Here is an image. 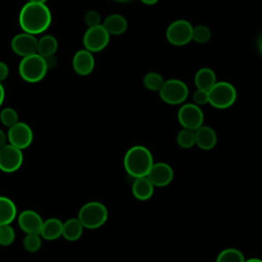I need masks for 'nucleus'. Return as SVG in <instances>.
<instances>
[{
    "label": "nucleus",
    "mask_w": 262,
    "mask_h": 262,
    "mask_svg": "<svg viewBox=\"0 0 262 262\" xmlns=\"http://www.w3.org/2000/svg\"><path fill=\"white\" fill-rule=\"evenodd\" d=\"M51 12L46 4L27 2L20 9L18 23L24 32L38 35L46 31L51 24Z\"/></svg>",
    "instance_id": "1"
},
{
    "label": "nucleus",
    "mask_w": 262,
    "mask_h": 262,
    "mask_svg": "<svg viewBox=\"0 0 262 262\" xmlns=\"http://www.w3.org/2000/svg\"><path fill=\"white\" fill-rule=\"evenodd\" d=\"M123 164L130 176L138 178L147 175L154 165V159L148 148L143 145H134L126 151Z\"/></svg>",
    "instance_id": "2"
},
{
    "label": "nucleus",
    "mask_w": 262,
    "mask_h": 262,
    "mask_svg": "<svg viewBox=\"0 0 262 262\" xmlns=\"http://www.w3.org/2000/svg\"><path fill=\"white\" fill-rule=\"evenodd\" d=\"M108 217L106 207L100 202H88L84 204L78 213V219L87 229H96L102 226Z\"/></svg>",
    "instance_id": "3"
},
{
    "label": "nucleus",
    "mask_w": 262,
    "mask_h": 262,
    "mask_svg": "<svg viewBox=\"0 0 262 262\" xmlns=\"http://www.w3.org/2000/svg\"><path fill=\"white\" fill-rule=\"evenodd\" d=\"M47 71L48 68L45 58L38 53L23 57L18 66L20 78L28 83H37L41 81L46 76Z\"/></svg>",
    "instance_id": "4"
},
{
    "label": "nucleus",
    "mask_w": 262,
    "mask_h": 262,
    "mask_svg": "<svg viewBox=\"0 0 262 262\" xmlns=\"http://www.w3.org/2000/svg\"><path fill=\"white\" fill-rule=\"evenodd\" d=\"M209 103L219 110L230 107L236 100V89L235 87L225 81H219L208 91Z\"/></svg>",
    "instance_id": "5"
},
{
    "label": "nucleus",
    "mask_w": 262,
    "mask_h": 262,
    "mask_svg": "<svg viewBox=\"0 0 262 262\" xmlns=\"http://www.w3.org/2000/svg\"><path fill=\"white\" fill-rule=\"evenodd\" d=\"M159 94L165 103L178 105L186 100L188 96V87L179 79H169L164 82Z\"/></svg>",
    "instance_id": "6"
},
{
    "label": "nucleus",
    "mask_w": 262,
    "mask_h": 262,
    "mask_svg": "<svg viewBox=\"0 0 262 262\" xmlns=\"http://www.w3.org/2000/svg\"><path fill=\"white\" fill-rule=\"evenodd\" d=\"M191 24L186 19H176L172 21L166 30L167 41L174 46H184L192 40Z\"/></svg>",
    "instance_id": "7"
},
{
    "label": "nucleus",
    "mask_w": 262,
    "mask_h": 262,
    "mask_svg": "<svg viewBox=\"0 0 262 262\" xmlns=\"http://www.w3.org/2000/svg\"><path fill=\"white\" fill-rule=\"evenodd\" d=\"M179 124L182 128L195 131L204 123V113L201 107L194 103H184L177 113Z\"/></svg>",
    "instance_id": "8"
},
{
    "label": "nucleus",
    "mask_w": 262,
    "mask_h": 262,
    "mask_svg": "<svg viewBox=\"0 0 262 262\" xmlns=\"http://www.w3.org/2000/svg\"><path fill=\"white\" fill-rule=\"evenodd\" d=\"M110 42V34L102 25L88 28L83 36V45L86 50L99 52L103 50Z\"/></svg>",
    "instance_id": "9"
},
{
    "label": "nucleus",
    "mask_w": 262,
    "mask_h": 262,
    "mask_svg": "<svg viewBox=\"0 0 262 262\" xmlns=\"http://www.w3.org/2000/svg\"><path fill=\"white\" fill-rule=\"evenodd\" d=\"M24 162L23 150L7 143L0 148V170L4 173L16 172Z\"/></svg>",
    "instance_id": "10"
},
{
    "label": "nucleus",
    "mask_w": 262,
    "mask_h": 262,
    "mask_svg": "<svg viewBox=\"0 0 262 262\" xmlns=\"http://www.w3.org/2000/svg\"><path fill=\"white\" fill-rule=\"evenodd\" d=\"M6 135L8 143L21 150L31 145L34 137L31 127L24 122H17L15 125L8 128Z\"/></svg>",
    "instance_id": "11"
},
{
    "label": "nucleus",
    "mask_w": 262,
    "mask_h": 262,
    "mask_svg": "<svg viewBox=\"0 0 262 262\" xmlns=\"http://www.w3.org/2000/svg\"><path fill=\"white\" fill-rule=\"evenodd\" d=\"M38 39L35 35L23 32L15 35L11 40V49L12 51L21 56L27 57L37 53Z\"/></svg>",
    "instance_id": "12"
},
{
    "label": "nucleus",
    "mask_w": 262,
    "mask_h": 262,
    "mask_svg": "<svg viewBox=\"0 0 262 262\" xmlns=\"http://www.w3.org/2000/svg\"><path fill=\"white\" fill-rule=\"evenodd\" d=\"M173 169L169 164L164 162L154 163L146 175L151 184L157 187H164L170 184L173 180Z\"/></svg>",
    "instance_id": "13"
},
{
    "label": "nucleus",
    "mask_w": 262,
    "mask_h": 262,
    "mask_svg": "<svg viewBox=\"0 0 262 262\" xmlns=\"http://www.w3.org/2000/svg\"><path fill=\"white\" fill-rule=\"evenodd\" d=\"M44 220L34 210H25L17 216V223L19 228L26 234H40Z\"/></svg>",
    "instance_id": "14"
},
{
    "label": "nucleus",
    "mask_w": 262,
    "mask_h": 262,
    "mask_svg": "<svg viewBox=\"0 0 262 262\" xmlns=\"http://www.w3.org/2000/svg\"><path fill=\"white\" fill-rule=\"evenodd\" d=\"M72 64H73L74 71L78 75L87 76L94 69V66H95L94 56L90 51L86 50L85 48L80 49L75 53Z\"/></svg>",
    "instance_id": "15"
},
{
    "label": "nucleus",
    "mask_w": 262,
    "mask_h": 262,
    "mask_svg": "<svg viewBox=\"0 0 262 262\" xmlns=\"http://www.w3.org/2000/svg\"><path fill=\"white\" fill-rule=\"evenodd\" d=\"M195 134V145L201 149L210 150L215 147L217 143V134L213 128L209 126H201L194 131Z\"/></svg>",
    "instance_id": "16"
},
{
    "label": "nucleus",
    "mask_w": 262,
    "mask_h": 262,
    "mask_svg": "<svg viewBox=\"0 0 262 262\" xmlns=\"http://www.w3.org/2000/svg\"><path fill=\"white\" fill-rule=\"evenodd\" d=\"M154 189L155 186L151 184L146 176L134 178L131 187L133 196L139 201L149 200L154 194Z\"/></svg>",
    "instance_id": "17"
},
{
    "label": "nucleus",
    "mask_w": 262,
    "mask_h": 262,
    "mask_svg": "<svg viewBox=\"0 0 262 262\" xmlns=\"http://www.w3.org/2000/svg\"><path fill=\"white\" fill-rule=\"evenodd\" d=\"M103 28L106 30V32L113 36H119L122 35L123 33L126 32L128 28V23L127 19L119 14V13H113L106 16L101 24Z\"/></svg>",
    "instance_id": "18"
},
{
    "label": "nucleus",
    "mask_w": 262,
    "mask_h": 262,
    "mask_svg": "<svg viewBox=\"0 0 262 262\" xmlns=\"http://www.w3.org/2000/svg\"><path fill=\"white\" fill-rule=\"evenodd\" d=\"M62 234V222L58 218H48L44 220L40 235L46 241H55Z\"/></svg>",
    "instance_id": "19"
},
{
    "label": "nucleus",
    "mask_w": 262,
    "mask_h": 262,
    "mask_svg": "<svg viewBox=\"0 0 262 262\" xmlns=\"http://www.w3.org/2000/svg\"><path fill=\"white\" fill-rule=\"evenodd\" d=\"M216 82V74L210 68H201L194 75V84L196 89L209 91Z\"/></svg>",
    "instance_id": "20"
},
{
    "label": "nucleus",
    "mask_w": 262,
    "mask_h": 262,
    "mask_svg": "<svg viewBox=\"0 0 262 262\" xmlns=\"http://www.w3.org/2000/svg\"><path fill=\"white\" fill-rule=\"evenodd\" d=\"M17 213L14 202L4 195H0V225L11 224Z\"/></svg>",
    "instance_id": "21"
},
{
    "label": "nucleus",
    "mask_w": 262,
    "mask_h": 262,
    "mask_svg": "<svg viewBox=\"0 0 262 262\" xmlns=\"http://www.w3.org/2000/svg\"><path fill=\"white\" fill-rule=\"evenodd\" d=\"M83 225L78 218H70L66 222H62V234L61 236L69 241H78L83 234Z\"/></svg>",
    "instance_id": "22"
},
{
    "label": "nucleus",
    "mask_w": 262,
    "mask_h": 262,
    "mask_svg": "<svg viewBox=\"0 0 262 262\" xmlns=\"http://www.w3.org/2000/svg\"><path fill=\"white\" fill-rule=\"evenodd\" d=\"M58 48V42L52 35H45L38 39L37 53L42 57L53 56Z\"/></svg>",
    "instance_id": "23"
},
{
    "label": "nucleus",
    "mask_w": 262,
    "mask_h": 262,
    "mask_svg": "<svg viewBox=\"0 0 262 262\" xmlns=\"http://www.w3.org/2000/svg\"><path fill=\"white\" fill-rule=\"evenodd\" d=\"M164 82L163 76L157 72H148L143 77V85L150 91H160Z\"/></svg>",
    "instance_id": "24"
},
{
    "label": "nucleus",
    "mask_w": 262,
    "mask_h": 262,
    "mask_svg": "<svg viewBox=\"0 0 262 262\" xmlns=\"http://www.w3.org/2000/svg\"><path fill=\"white\" fill-rule=\"evenodd\" d=\"M245 260L243 253L234 248L222 250L216 258V262H245Z\"/></svg>",
    "instance_id": "25"
},
{
    "label": "nucleus",
    "mask_w": 262,
    "mask_h": 262,
    "mask_svg": "<svg viewBox=\"0 0 262 262\" xmlns=\"http://www.w3.org/2000/svg\"><path fill=\"white\" fill-rule=\"evenodd\" d=\"M177 144L184 149L190 148L195 144V134L193 130L182 128L176 136Z\"/></svg>",
    "instance_id": "26"
},
{
    "label": "nucleus",
    "mask_w": 262,
    "mask_h": 262,
    "mask_svg": "<svg viewBox=\"0 0 262 262\" xmlns=\"http://www.w3.org/2000/svg\"><path fill=\"white\" fill-rule=\"evenodd\" d=\"M211 39V31L205 25H198L192 29V40L199 44H205Z\"/></svg>",
    "instance_id": "27"
},
{
    "label": "nucleus",
    "mask_w": 262,
    "mask_h": 262,
    "mask_svg": "<svg viewBox=\"0 0 262 262\" xmlns=\"http://www.w3.org/2000/svg\"><path fill=\"white\" fill-rule=\"evenodd\" d=\"M24 249L30 253H35L42 246V237L40 234H27L23 241Z\"/></svg>",
    "instance_id": "28"
},
{
    "label": "nucleus",
    "mask_w": 262,
    "mask_h": 262,
    "mask_svg": "<svg viewBox=\"0 0 262 262\" xmlns=\"http://www.w3.org/2000/svg\"><path fill=\"white\" fill-rule=\"evenodd\" d=\"M0 121L5 127H12L18 122V115L12 107H5L0 112Z\"/></svg>",
    "instance_id": "29"
},
{
    "label": "nucleus",
    "mask_w": 262,
    "mask_h": 262,
    "mask_svg": "<svg viewBox=\"0 0 262 262\" xmlns=\"http://www.w3.org/2000/svg\"><path fill=\"white\" fill-rule=\"evenodd\" d=\"M15 238V232L11 224L0 225V246H10Z\"/></svg>",
    "instance_id": "30"
},
{
    "label": "nucleus",
    "mask_w": 262,
    "mask_h": 262,
    "mask_svg": "<svg viewBox=\"0 0 262 262\" xmlns=\"http://www.w3.org/2000/svg\"><path fill=\"white\" fill-rule=\"evenodd\" d=\"M84 21L88 26V28L99 26V25H101L100 24V14L98 13V11H96L94 9H90L85 13Z\"/></svg>",
    "instance_id": "31"
},
{
    "label": "nucleus",
    "mask_w": 262,
    "mask_h": 262,
    "mask_svg": "<svg viewBox=\"0 0 262 262\" xmlns=\"http://www.w3.org/2000/svg\"><path fill=\"white\" fill-rule=\"evenodd\" d=\"M192 100H193V103L199 106L209 103L208 91L202 90V89H196L192 94Z\"/></svg>",
    "instance_id": "32"
},
{
    "label": "nucleus",
    "mask_w": 262,
    "mask_h": 262,
    "mask_svg": "<svg viewBox=\"0 0 262 262\" xmlns=\"http://www.w3.org/2000/svg\"><path fill=\"white\" fill-rule=\"evenodd\" d=\"M9 74V68L4 61H0V83L3 82Z\"/></svg>",
    "instance_id": "33"
},
{
    "label": "nucleus",
    "mask_w": 262,
    "mask_h": 262,
    "mask_svg": "<svg viewBox=\"0 0 262 262\" xmlns=\"http://www.w3.org/2000/svg\"><path fill=\"white\" fill-rule=\"evenodd\" d=\"M5 144H7V135L2 129H0V148Z\"/></svg>",
    "instance_id": "34"
},
{
    "label": "nucleus",
    "mask_w": 262,
    "mask_h": 262,
    "mask_svg": "<svg viewBox=\"0 0 262 262\" xmlns=\"http://www.w3.org/2000/svg\"><path fill=\"white\" fill-rule=\"evenodd\" d=\"M4 97H5V91H4L2 84L0 83V106L2 105V103L4 101Z\"/></svg>",
    "instance_id": "35"
},
{
    "label": "nucleus",
    "mask_w": 262,
    "mask_h": 262,
    "mask_svg": "<svg viewBox=\"0 0 262 262\" xmlns=\"http://www.w3.org/2000/svg\"><path fill=\"white\" fill-rule=\"evenodd\" d=\"M257 47H258V51H259V53L262 55V35L258 38V41H257Z\"/></svg>",
    "instance_id": "36"
},
{
    "label": "nucleus",
    "mask_w": 262,
    "mask_h": 262,
    "mask_svg": "<svg viewBox=\"0 0 262 262\" xmlns=\"http://www.w3.org/2000/svg\"><path fill=\"white\" fill-rule=\"evenodd\" d=\"M145 5H155L159 0H140Z\"/></svg>",
    "instance_id": "37"
},
{
    "label": "nucleus",
    "mask_w": 262,
    "mask_h": 262,
    "mask_svg": "<svg viewBox=\"0 0 262 262\" xmlns=\"http://www.w3.org/2000/svg\"><path fill=\"white\" fill-rule=\"evenodd\" d=\"M29 2H33V3H41V4H45L47 2V0H29Z\"/></svg>",
    "instance_id": "38"
},
{
    "label": "nucleus",
    "mask_w": 262,
    "mask_h": 262,
    "mask_svg": "<svg viewBox=\"0 0 262 262\" xmlns=\"http://www.w3.org/2000/svg\"><path fill=\"white\" fill-rule=\"evenodd\" d=\"M245 262H262V260L258 258H251L249 260H245Z\"/></svg>",
    "instance_id": "39"
},
{
    "label": "nucleus",
    "mask_w": 262,
    "mask_h": 262,
    "mask_svg": "<svg viewBox=\"0 0 262 262\" xmlns=\"http://www.w3.org/2000/svg\"><path fill=\"white\" fill-rule=\"evenodd\" d=\"M118 1H128V0H118Z\"/></svg>",
    "instance_id": "40"
}]
</instances>
